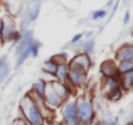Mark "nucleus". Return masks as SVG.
Listing matches in <instances>:
<instances>
[{
    "mask_svg": "<svg viewBox=\"0 0 133 125\" xmlns=\"http://www.w3.org/2000/svg\"><path fill=\"white\" fill-rule=\"evenodd\" d=\"M68 65L80 68V69H82L85 72H89V69L93 67V61H91L89 55H86L84 52H78L71 60H68Z\"/></svg>",
    "mask_w": 133,
    "mask_h": 125,
    "instance_id": "obj_6",
    "label": "nucleus"
},
{
    "mask_svg": "<svg viewBox=\"0 0 133 125\" xmlns=\"http://www.w3.org/2000/svg\"><path fill=\"white\" fill-rule=\"evenodd\" d=\"M61 108V119H63V125H81L80 120L77 117V111H76V99L69 98L66 102L63 103Z\"/></svg>",
    "mask_w": 133,
    "mask_h": 125,
    "instance_id": "obj_3",
    "label": "nucleus"
},
{
    "mask_svg": "<svg viewBox=\"0 0 133 125\" xmlns=\"http://www.w3.org/2000/svg\"><path fill=\"white\" fill-rule=\"evenodd\" d=\"M33 40H34V33H33V30H30V29H26V30H24L22 31V37H21V40L16 44V48H15V56L17 57V56H20L31 43H33Z\"/></svg>",
    "mask_w": 133,
    "mask_h": 125,
    "instance_id": "obj_10",
    "label": "nucleus"
},
{
    "mask_svg": "<svg viewBox=\"0 0 133 125\" xmlns=\"http://www.w3.org/2000/svg\"><path fill=\"white\" fill-rule=\"evenodd\" d=\"M0 5L12 18L18 17L24 11V0H0Z\"/></svg>",
    "mask_w": 133,
    "mask_h": 125,
    "instance_id": "obj_5",
    "label": "nucleus"
},
{
    "mask_svg": "<svg viewBox=\"0 0 133 125\" xmlns=\"http://www.w3.org/2000/svg\"><path fill=\"white\" fill-rule=\"evenodd\" d=\"M12 125H29L24 119H21V117H18V119H16L15 121H13V124Z\"/></svg>",
    "mask_w": 133,
    "mask_h": 125,
    "instance_id": "obj_29",
    "label": "nucleus"
},
{
    "mask_svg": "<svg viewBox=\"0 0 133 125\" xmlns=\"http://www.w3.org/2000/svg\"><path fill=\"white\" fill-rule=\"evenodd\" d=\"M50 85L52 86L54 91L56 93V95L63 100V102H66L71 96H72V93H73V89H71L66 84H61L56 80H52L50 81Z\"/></svg>",
    "mask_w": 133,
    "mask_h": 125,
    "instance_id": "obj_9",
    "label": "nucleus"
},
{
    "mask_svg": "<svg viewBox=\"0 0 133 125\" xmlns=\"http://www.w3.org/2000/svg\"><path fill=\"white\" fill-rule=\"evenodd\" d=\"M102 89H103V93L106 96L111 95L114 91L116 90H120L121 86H120V82H119V78L117 77H112V78H104L103 80V85H102Z\"/></svg>",
    "mask_w": 133,
    "mask_h": 125,
    "instance_id": "obj_13",
    "label": "nucleus"
},
{
    "mask_svg": "<svg viewBox=\"0 0 133 125\" xmlns=\"http://www.w3.org/2000/svg\"><path fill=\"white\" fill-rule=\"evenodd\" d=\"M119 82H120V86H121L123 91H129L133 86V71L128 72L125 74H120L119 76Z\"/></svg>",
    "mask_w": 133,
    "mask_h": 125,
    "instance_id": "obj_14",
    "label": "nucleus"
},
{
    "mask_svg": "<svg viewBox=\"0 0 133 125\" xmlns=\"http://www.w3.org/2000/svg\"><path fill=\"white\" fill-rule=\"evenodd\" d=\"M81 48H82V52H84V53H86V55L90 56V55L94 52V48H95V42H94V39L91 38V39L85 40V42L81 44Z\"/></svg>",
    "mask_w": 133,
    "mask_h": 125,
    "instance_id": "obj_21",
    "label": "nucleus"
},
{
    "mask_svg": "<svg viewBox=\"0 0 133 125\" xmlns=\"http://www.w3.org/2000/svg\"><path fill=\"white\" fill-rule=\"evenodd\" d=\"M2 21H3V27H2L0 40H2V42H7L9 39V37L17 30V24H16L15 18L9 17L8 15H5L4 17H2Z\"/></svg>",
    "mask_w": 133,
    "mask_h": 125,
    "instance_id": "obj_8",
    "label": "nucleus"
},
{
    "mask_svg": "<svg viewBox=\"0 0 133 125\" xmlns=\"http://www.w3.org/2000/svg\"><path fill=\"white\" fill-rule=\"evenodd\" d=\"M9 72H11V65L9 64L3 67V68H0V82L4 81V78L9 74Z\"/></svg>",
    "mask_w": 133,
    "mask_h": 125,
    "instance_id": "obj_26",
    "label": "nucleus"
},
{
    "mask_svg": "<svg viewBox=\"0 0 133 125\" xmlns=\"http://www.w3.org/2000/svg\"><path fill=\"white\" fill-rule=\"evenodd\" d=\"M85 37V34L84 33H78V34H76L72 39H71V44L72 46H75V44H77V43H80L81 40H82V38Z\"/></svg>",
    "mask_w": 133,
    "mask_h": 125,
    "instance_id": "obj_27",
    "label": "nucleus"
},
{
    "mask_svg": "<svg viewBox=\"0 0 133 125\" xmlns=\"http://www.w3.org/2000/svg\"><path fill=\"white\" fill-rule=\"evenodd\" d=\"M101 74L104 78H112L117 77L119 78V72H117V63L115 60H104L101 64Z\"/></svg>",
    "mask_w": 133,
    "mask_h": 125,
    "instance_id": "obj_12",
    "label": "nucleus"
},
{
    "mask_svg": "<svg viewBox=\"0 0 133 125\" xmlns=\"http://www.w3.org/2000/svg\"><path fill=\"white\" fill-rule=\"evenodd\" d=\"M39 48H41V42L34 39L31 46H30V56L31 57H37L39 55Z\"/></svg>",
    "mask_w": 133,
    "mask_h": 125,
    "instance_id": "obj_22",
    "label": "nucleus"
},
{
    "mask_svg": "<svg viewBox=\"0 0 133 125\" xmlns=\"http://www.w3.org/2000/svg\"><path fill=\"white\" fill-rule=\"evenodd\" d=\"M115 61H133V44L124 43L115 52Z\"/></svg>",
    "mask_w": 133,
    "mask_h": 125,
    "instance_id": "obj_11",
    "label": "nucleus"
},
{
    "mask_svg": "<svg viewBox=\"0 0 133 125\" xmlns=\"http://www.w3.org/2000/svg\"><path fill=\"white\" fill-rule=\"evenodd\" d=\"M21 37H22V31H20V30H16L11 37H9V39H8V42H11L13 46H16L20 40H21Z\"/></svg>",
    "mask_w": 133,
    "mask_h": 125,
    "instance_id": "obj_23",
    "label": "nucleus"
},
{
    "mask_svg": "<svg viewBox=\"0 0 133 125\" xmlns=\"http://www.w3.org/2000/svg\"><path fill=\"white\" fill-rule=\"evenodd\" d=\"M46 85H47V81L39 78V80H37V81L33 84L30 91H31L33 94H35L37 96L43 98V95H44V90H46Z\"/></svg>",
    "mask_w": 133,
    "mask_h": 125,
    "instance_id": "obj_16",
    "label": "nucleus"
},
{
    "mask_svg": "<svg viewBox=\"0 0 133 125\" xmlns=\"http://www.w3.org/2000/svg\"><path fill=\"white\" fill-rule=\"evenodd\" d=\"M43 100H44L46 106H47L50 109H52V111L60 108V107L63 106V103H64V102L56 95V93L54 91V89H52V86L50 85V82H47V85H46Z\"/></svg>",
    "mask_w": 133,
    "mask_h": 125,
    "instance_id": "obj_7",
    "label": "nucleus"
},
{
    "mask_svg": "<svg viewBox=\"0 0 133 125\" xmlns=\"http://www.w3.org/2000/svg\"><path fill=\"white\" fill-rule=\"evenodd\" d=\"M88 80H89L88 72H85L80 68L68 65V81H66V85L71 89L84 87L88 84Z\"/></svg>",
    "mask_w": 133,
    "mask_h": 125,
    "instance_id": "obj_4",
    "label": "nucleus"
},
{
    "mask_svg": "<svg viewBox=\"0 0 133 125\" xmlns=\"http://www.w3.org/2000/svg\"><path fill=\"white\" fill-rule=\"evenodd\" d=\"M30 46H31V44H30ZM30 46H29V47H28V48H26L20 56H17V59H16V64H15V69H18V68L24 64V63L30 57Z\"/></svg>",
    "mask_w": 133,
    "mask_h": 125,
    "instance_id": "obj_20",
    "label": "nucleus"
},
{
    "mask_svg": "<svg viewBox=\"0 0 133 125\" xmlns=\"http://www.w3.org/2000/svg\"><path fill=\"white\" fill-rule=\"evenodd\" d=\"M106 16H107V11L106 9H98V11H94L91 13V18L94 21H98V20H101V18H103Z\"/></svg>",
    "mask_w": 133,
    "mask_h": 125,
    "instance_id": "obj_24",
    "label": "nucleus"
},
{
    "mask_svg": "<svg viewBox=\"0 0 133 125\" xmlns=\"http://www.w3.org/2000/svg\"><path fill=\"white\" fill-rule=\"evenodd\" d=\"M76 111H77V117L81 125L94 122L97 112H95V107L90 96L82 95V96L76 98Z\"/></svg>",
    "mask_w": 133,
    "mask_h": 125,
    "instance_id": "obj_2",
    "label": "nucleus"
},
{
    "mask_svg": "<svg viewBox=\"0 0 133 125\" xmlns=\"http://www.w3.org/2000/svg\"><path fill=\"white\" fill-rule=\"evenodd\" d=\"M55 80L61 82V84H66L68 81V64H60L57 65L56 73H55Z\"/></svg>",
    "mask_w": 133,
    "mask_h": 125,
    "instance_id": "obj_15",
    "label": "nucleus"
},
{
    "mask_svg": "<svg viewBox=\"0 0 133 125\" xmlns=\"http://www.w3.org/2000/svg\"><path fill=\"white\" fill-rule=\"evenodd\" d=\"M129 20H130V12H129V11H125L124 17H123V24H124V25H128Z\"/></svg>",
    "mask_w": 133,
    "mask_h": 125,
    "instance_id": "obj_28",
    "label": "nucleus"
},
{
    "mask_svg": "<svg viewBox=\"0 0 133 125\" xmlns=\"http://www.w3.org/2000/svg\"><path fill=\"white\" fill-rule=\"evenodd\" d=\"M56 69H57V65L55 64V63L51 60V59H48V60H46L44 63H43V65H42V71H43V73H46V74H48L50 77L52 76H55V73H56Z\"/></svg>",
    "mask_w": 133,
    "mask_h": 125,
    "instance_id": "obj_17",
    "label": "nucleus"
},
{
    "mask_svg": "<svg viewBox=\"0 0 133 125\" xmlns=\"http://www.w3.org/2000/svg\"><path fill=\"white\" fill-rule=\"evenodd\" d=\"M123 93H124V91L120 89V90H116V91H114V93H112L111 95H108L107 98H108L111 102H119V100L123 98Z\"/></svg>",
    "mask_w": 133,
    "mask_h": 125,
    "instance_id": "obj_25",
    "label": "nucleus"
},
{
    "mask_svg": "<svg viewBox=\"0 0 133 125\" xmlns=\"http://www.w3.org/2000/svg\"><path fill=\"white\" fill-rule=\"evenodd\" d=\"M56 65H60V64H68V53H66L65 51L63 52H59L56 55H54L52 57H50Z\"/></svg>",
    "mask_w": 133,
    "mask_h": 125,
    "instance_id": "obj_19",
    "label": "nucleus"
},
{
    "mask_svg": "<svg viewBox=\"0 0 133 125\" xmlns=\"http://www.w3.org/2000/svg\"><path fill=\"white\" fill-rule=\"evenodd\" d=\"M2 27H3V21L0 18V35H2Z\"/></svg>",
    "mask_w": 133,
    "mask_h": 125,
    "instance_id": "obj_32",
    "label": "nucleus"
},
{
    "mask_svg": "<svg viewBox=\"0 0 133 125\" xmlns=\"http://www.w3.org/2000/svg\"><path fill=\"white\" fill-rule=\"evenodd\" d=\"M133 71V61H120L117 63V72L119 74H125Z\"/></svg>",
    "mask_w": 133,
    "mask_h": 125,
    "instance_id": "obj_18",
    "label": "nucleus"
},
{
    "mask_svg": "<svg viewBox=\"0 0 133 125\" xmlns=\"http://www.w3.org/2000/svg\"><path fill=\"white\" fill-rule=\"evenodd\" d=\"M82 125H94V122H89V124H82Z\"/></svg>",
    "mask_w": 133,
    "mask_h": 125,
    "instance_id": "obj_33",
    "label": "nucleus"
},
{
    "mask_svg": "<svg viewBox=\"0 0 133 125\" xmlns=\"http://www.w3.org/2000/svg\"><path fill=\"white\" fill-rule=\"evenodd\" d=\"M107 125H117V120H116V119L110 120V121H107Z\"/></svg>",
    "mask_w": 133,
    "mask_h": 125,
    "instance_id": "obj_30",
    "label": "nucleus"
},
{
    "mask_svg": "<svg viewBox=\"0 0 133 125\" xmlns=\"http://www.w3.org/2000/svg\"><path fill=\"white\" fill-rule=\"evenodd\" d=\"M18 113H20V117L24 119L29 125H47V121L41 115L38 107L35 106L29 93H26L21 98L20 104H18Z\"/></svg>",
    "mask_w": 133,
    "mask_h": 125,
    "instance_id": "obj_1",
    "label": "nucleus"
},
{
    "mask_svg": "<svg viewBox=\"0 0 133 125\" xmlns=\"http://www.w3.org/2000/svg\"><path fill=\"white\" fill-rule=\"evenodd\" d=\"M94 125H107V121L106 120H101L98 122H94Z\"/></svg>",
    "mask_w": 133,
    "mask_h": 125,
    "instance_id": "obj_31",
    "label": "nucleus"
}]
</instances>
